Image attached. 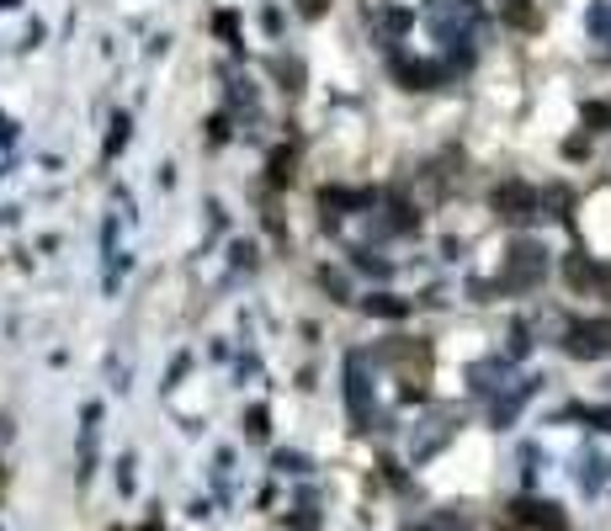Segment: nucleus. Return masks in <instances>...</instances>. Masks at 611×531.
<instances>
[{"mask_svg":"<svg viewBox=\"0 0 611 531\" xmlns=\"http://www.w3.org/2000/svg\"><path fill=\"white\" fill-rule=\"evenodd\" d=\"M596 32L611 43V5H601V11H596Z\"/></svg>","mask_w":611,"mask_h":531,"instance_id":"f257e3e1","label":"nucleus"}]
</instances>
